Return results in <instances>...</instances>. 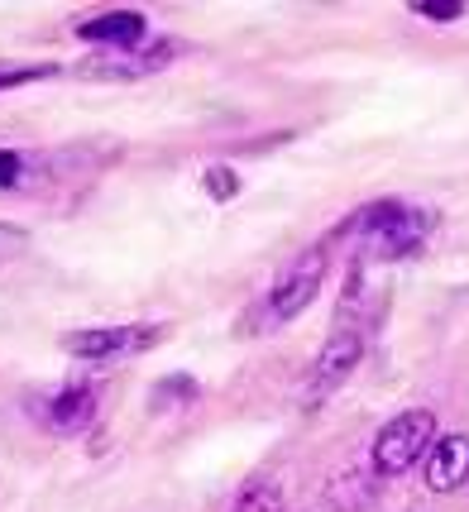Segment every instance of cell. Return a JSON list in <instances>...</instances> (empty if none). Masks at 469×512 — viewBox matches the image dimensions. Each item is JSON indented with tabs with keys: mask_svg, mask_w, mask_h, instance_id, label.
<instances>
[{
	"mask_svg": "<svg viewBox=\"0 0 469 512\" xmlns=\"http://www.w3.org/2000/svg\"><path fill=\"white\" fill-rule=\"evenodd\" d=\"M431 235V216L402 201H374L355 221L340 225V240H355L364 259H402Z\"/></svg>",
	"mask_w": 469,
	"mask_h": 512,
	"instance_id": "6da1fadb",
	"label": "cell"
},
{
	"mask_svg": "<svg viewBox=\"0 0 469 512\" xmlns=\"http://www.w3.org/2000/svg\"><path fill=\"white\" fill-rule=\"evenodd\" d=\"M321 278H326V249H312V254H302L297 264L273 283V288L254 302V316H249V331H278V326H288L297 316L312 307L316 288H321Z\"/></svg>",
	"mask_w": 469,
	"mask_h": 512,
	"instance_id": "7a4b0ae2",
	"label": "cell"
},
{
	"mask_svg": "<svg viewBox=\"0 0 469 512\" xmlns=\"http://www.w3.org/2000/svg\"><path fill=\"white\" fill-rule=\"evenodd\" d=\"M431 431H436V417L422 412V407L393 417V422L374 436V469H379V474H402V469H412L426 455V446H431Z\"/></svg>",
	"mask_w": 469,
	"mask_h": 512,
	"instance_id": "3957f363",
	"label": "cell"
},
{
	"mask_svg": "<svg viewBox=\"0 0 469 512\" xmlns=\"http://www.w3.org/2000/svg\"><path fill=\"white\" fill-rule=\"evenodd\" d=\"M158 340V326H87V331H67L63 350L77 359H120L139 355Z\"/></svg>",
	"mask_w": 469,
	"mask_h": 512,
	"instance_id": "277c9868",
	"label": "cell"
},
{
	"mask_svg": "<svg viewBox=\"0 0 469 512\" xmlns=\"http://www.w3.org/2000/svg\"><path fill=\"white\" fill-rule=\"evenodd\" d=\"M359 359H364V335L340 326V331L321 345L312 374H307V398H326V393H335L340 383H350V374L359 369Z\"/></svg>",
	"mask_w": 469,
	"mask_h": 512,
	"instance_id": "5b68a950",
	"label": "cell"
},
{
	"mask_svg": "<svg viewBox=\"0 0 469 512\" xmlns=\"http://www.w3.org/2000/svg\"><path fill=\"white\" fill-rule=\"evenodd\" d=\"M34 417H39L48 431H58V436H77V431H87L91 417H96V388H91V383H67L58 393H48L44 402H34Z\"/></svg>",
	"mask_w": 469,
	"mask_h": 512,
	"instance_id": "8992f818",
	"label": "cell"
},
{
	"mask_svg": "<svg viewBox=\"0 0 469 512\" xmlns=\"http://www.w3.org/2000/svg\"><path fill=\"white\" fill-rule=\"evenodd\" d=\"M77 39L106 48V53H134V48L149 39V24H144L139 10H106V15H96V20L77 24Z\"/></svg>",
	"mask_w": 469,
	"mask_h": 512,
	"instance_id": "52a82bcc",
	"label": "cell"
},
{
	"mask_svg": "<svg viewBox=\"0 0 469 512\" xmlns=\"http://www.w3.org/2000/svg\"><path fill=\"white\" fill-rule=\"evenodd\" d=\"M469 479V436H441L426 450V489L450 493Z\"/></svg>",
	"mask_w": 469,
	"mask_h": 512,
	"instance_id": "ba28073f",
	"label": "cell"
},
{
	"mask_svg": "<svg viewBox=\"0 0 469 512\" xmlns=\"http://www.w3.org/2000/svg\"><path fill=\"white\" fill-rule=\"evenodd\" d=\"M158 63H163L158 48H149V53H101V58H87L77 72L82 77H144Z\"/></svg>",
	"mask_w": 469,
	"mask_h": 512,
	"instance_id": "9c48e42d",
	"label": "cell"
},
{
	"mask_svg": "<svg viewBox=\"0 0 469 512\" xmlns=\"http://www.w3.org/2000/svg\"><path fill=\"white\" fill-rule=\"evenodd\" d=\"M44 77H58L53 63H0V91L24 87V82H44Z\"/></svg>",
	"mask_w": 469,
	"mask_h": 512,
	"instance_id": "30bf717a",
	"label": "cell"
},
{
	"mask_svg": "<svg viewBox=\"0 0 469 512\" xmlns=\"http://www.w3.org/2000/svg\"><path fill=\"white\" fill-rule=\"evenodd\" d=\"M235 512H278V489H273V484H254V489L235 503Z\"/></svg>",
	"mask_w": 469,
	"mask_h": 512,
	"instance_id": "8fae6325",
	"label": "cell"
},
{
	"mask_svg": "<svg viewBox=\"0 0 469 512\" xmlns=\"http://www.w3.org/2000/svg\"><path fill=\"white\" fill-rule=\"evenodd\" d=\"M29 249V235H24L20 225H10V221H0V268L10 264L15 254H24Z\"/></svg>",
	"mask_w": 469,
	"mask_h": 512,
	"instance_id": "7c38bea8",
	"label": "cell"
},
{
	"mask_svg": "<svg viewBox=\"0 0 469 512\" xmlns=\"http://www.w3.org/2000/svg\"><path fill=\"white\" fill-rule=\"evenodd\" d=\"M206 187H211V197L216 201H230L235 192H240V178H235L230 168H211V173H206Z\"/></svg>",
	"mask_w": 469,
	"mask_h": 512,
	"instance_id": "4fadbf2b",
	"label": "cell"
},
{
	"mask_svg": "<svg viewBox=\"0 0 469 512\" xmlns=\"http://www.w3.org/2000/svg\"><path fill=\"white\" fill-rule=\"evenodd\" d=\"M417 15H426V20H455V15H465V5H412Z\"/></svg>",
	"mask_w": 469,
	"mask_h": 512,
	"instance_id": "5bb4252c",
	"label": "cell"
},
{
	"mask_svg": "<svg viewBox=\"0 0 469 512\" xmlns=\"http://www.w3.org/2000/svg\"><path fill=\"white\" fill-rule=\"evenodd\" d=\"M15 178H20V154H0V187H10Z\"/></svg>",
	"mask_w": 469,
	"mask_h": 512,
	"instance_id": "9a60e30c",
	"label": "cell"
}]
</instances>
